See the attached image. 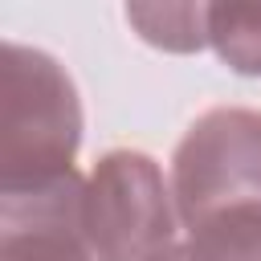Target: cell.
Returning <instances> with one entry per match:
<instances>
[{"label": "cell", "mask_w": 261, "mask_h": 261, "mask_svg": "<svg viewBox=\"0 0 261 261\" xmlns=\"http://www.w3.org/2000/svg\"><path fill=\"white\" fill-rule=\"evenodd\" d=\"M82 147V98L69 69L33 45L4 41L0 196L65 179Z\"/></svg>", "instance_id": "6da1fadb"}, {"label": "cell", "mask_w": 261, "mask_h": 261, "mask_svg": "<svg viewBox=\"0 0 261 261\" xmlns=\"http://www.w3.org/2000/svg\"><path fill=\"white\" fill-rule=\"evenodd\" d=\"M86 237L98 261H159L179 245V212L155 155L114 147L86 175Z\"/></svg>", "instance_id": "7a4b0ae2"}, {"label": "cell", "mask_w": 261, "mask_h": 261, "mask_svg": "<svg viewBox=\"0 0 261 261\" xmlns=\"http://www.w3.org/2000/svg\"><path fill=\"white\" fill-rule=\"evenodd\" d=\"M171 196L184 228L232 208H261V110H204L171 151Z\"/></svg>", "instance_id": "3957f363"}, {"label": "cell", "mask_w": 261, "mask_h": 261, "mask_svg": "<svg viewBox=\"0 0 261 261\" xmlns=\"http://www.w3.org/2000/svg\"><path fill=\"white\" fill-rule=\"evenodd\" d=\"M82 200L86 179L77 171L33 192L0 196V261H98Z\"/></svg>", "instance_id": "277c9868"}, {"label": "cell", "mask_w": 261, "mask_h": 261, "mask_svg": "<svg viewBox=\"0 0 261 261\" xmlns=\"http://www.w3.org/2000/svg\"><path fill=\"white\" fill-rule=\"evenodd\" d=\"M159 261H261V208H232L200 220Z\"/></svg>", "instance_id": "5b68a950"}, {"label": "cell", "mask_w": 261, "mask_h": 261, "mask_svg": "<svg viewBox=\"0 0 261 261\" xmlns=\"http://www.w3.org/2000/svg\"><path fill=\"white\" fill-rule=\"evenodd\" d=\"M122 16L163 53H200L208 45V4H126Z\"/></svg>", "instance_id": "8992f818"}, {"label": "cell", "mask_w": 261, "mask_h": 261, "mask_svg": "<svg viewBox=\"0 0 261 261\" xmlns=\"http://www.w3.org/2000/svg\"><path fill=\"white\" fill-rule=\"evenodd\" d=\"M208 45L232 73L261 77V4H208Z\"/></svg>", "instance_id": "52a82bcc"}]
</instances>
